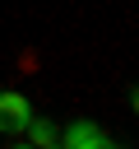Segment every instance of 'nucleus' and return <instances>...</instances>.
<instances>
[{
  "label": "nucleus",
  "mask_w": 139,
  "mask_h": 149,
  "mask_svg": "<svg viewBox=\"0 0 139 149\" xmlns=\"http://www.w3.org/2000/svg\"><path fill=\"white\" fill-rule=\"evenodd\" d=\"M28 116H32V102L14 88H0V135H23Z\"/></svg>",
  "instance_id": "nucleus-1"
},
{
  "label": "nucleus",
  "mask_w": 139,
  "mask_h": 149,
  "mask_svg": "<svg viewBox=\"0 0 139 149\" xmlns=\"http://www.w3.org/2000/svg\"><path fill=\"white\" fill-rule=\"evenodd\" d=\"M56 140H60V144H70V149H107V144H111V135H107L102 126L83 121V116H79V121H70Z\"/></svg>",
  "instance_id": "nucleus-2"
},
{
  "label": "nucleus",
  "mask_w": 139,
  "mask_h": 149,
  "mask_svg": "<svg viewBox=\"0 0 139 149\" xmlns=\"http://www.w3.org/2000/svg\"><path fill=\"white\" fill-rule=\"evenodd\" d=\"M23 135L32 140V144H56V130L42 121V116H28V126H23Z\"/></svg>",
  "instance_id": "nucleus-3"
}]
</instances>
